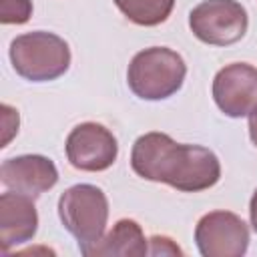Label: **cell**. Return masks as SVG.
<instances>
[{
  "label": "cell",
  "instance_id": "1",
  "mask_svg": "<svg viewBox=\"0 0 257 257\" xmlns=\"http://www.w3.org/2000/svg\"><path fill=\"white\" fill-rule=\"evenodd\" d=\"M131 167L141 179L165 183L181 193L211 189L221 179V163L211 149L177 143L159 131L145 133L135 141Z\"/></svg>",
  "mask_w": 257,
  "mask_h": 257
},
{
  "label": "cell",
  "instance_id": "2",
  "mask_svg": "<svg viewBox=\"0 0 257 257\" xmlns=\"http://www.w3.org/2000/svg\"><path fill=\"white\" fill-rule=\"evenodd\" d=\"M187 64L179 52L167 46H151L137 52L126 68V84L143 100H165L181 90Z\"/></svg>",
  "mask_w": 257,
  "mask_h": 257
},
{
  "label": "cell",
  "instance_id": "3",
  "mask_svg": "<svg viewBox=\"0 0 257 257\" xmlns=\"http://www.w3.org/2000/svg\"><path fill=\"white\" fill-rule=\"evenodd\" d=\"M10 62L18 76L30 82H50L60 78L70 66L68 42L46 30L16 36L10 42Z\"/></svg>",
  "mask_w": 257,
  "mask_h": 257
},
{
  "label": "cell",
  "instance_id": "4",
  "mask_svg": "<svg viewBox=\"0 0 257 257\" xmlns=\"http://www.w3.org/2000/svg\"><path fill=\"white\" fill-rule=\"evenodd\" d=\"M58 217L62 227L78 241L82 253L104 235L108 223V199L96 185H72L58 199Z\"/></svg>",
  "mask_w": 257,
  "mask_h": 257
},
{
  "label": "cell",
  "instance_id": "5",
  "mask_svg": "<svg viewBox=\"0 0 257 257\" xmlns=\"http://www.w3.org/2000/svg\"><path fill=\"white\" fill-rule=\"evenodd\" d=\"M189 28L209 46H231L245 36L249 16L237 0H203L189 12Z\"/></svg>",
  "mask_w": 257,
  "mask_h": 257
},
{
  "label": "cell",
  "instance_id": "6",
  "mask_svg": "<svg viewBox=\"0 0 257 257\" xmlns=\"http://www.w3.org/2000/svg\"><path fill=\"white\" fill-rule=\"evenodd\" d=\"M195 243L203 257H241L249 247V227L231 211H211L199 219Z\"/></svg>",
  "mask_w": 257,
  "mask_h": 257
},
{
  "label": "cell",
  "instance_id": "7",
  "mask_svg": "<svg viewBox=\"0 0 257 257\" xmlns=\"http://www.w3.org/2000/svg\"><path fill=\"white\" fill-rule=\"evenodd\" d=\"M68 163L86 173H100L112 167L118 157L116 137L98 122L76 124L64 143Z\"/></svg>",
  "mask_w": 257,
  "mask_h": 257
},
{
  "label": "cell",
  "instance_id": "8",
  "mask_svg": "<svg viewBox=\"0 0 257 257\" xmlns=\"http://www.w3.org/2000/svg\"><path fill=\"white\" fill-rule=\"evenodd\" d=\"M211 92L225 116H249L257 108V68L249 62L223 66L213 78Z\"/></svg>",
  "mask_w": 257,
  "mask_h": 257
},
{
  "label": "cell",
  "instance_id": "9",
  "mask_svg": "<svg viewBox=\"0 0 257 257\" xmlns=\"http://www.w3.org/2000/svg\"><path fill=\"white\" fill-rule=\"evenodd\" d=\"M0 181L8 191L36 199L58 183V169L44 155H18L0 165Z\"/></svg>",
  "mask_w": 257,
  "mask_h": 257
},
{
  "label": "cell",
  "instance_id": "10",
  "mask_svg": "<svg viewBox=\"0 0 257 257\" xmlns=\"http://www.w3.org/2000/svg\"><path fill=\"white\" fill-rule=\"evenodd\" d=\"M38 231V211L34 199L16 191L0 195V249L8 255L10 249L28 243Z\"/></svg>",
  "mask_w": 257,
  "mask_h": 257
},
{
  "label": "cell",
  "instance_id": "11",
  "mask_svg": "<svg viewBox=\"0 0 257 257\" xmlns=\"http://www.w3.org/2000/svg\"><path fill=\"white\" fill-rule=\"evenodd\" d=\"M86 257H143L149 255V239H145V233L141 225L135 219H120L114 223V227L102 235L94 245H90L86 251H82Z\"/></svg>",
  "mask_w": 257,
  "mask_h": 257
},
{
  "label": "cell",
  "instance_id": "12",
  "mask_svg": "<svg viewBox=\"0 0 257 257\" xmlns=\"http://www.w3.org/2000/svg\"><path fill=\"white\" fill-rule=\"evenodd\" d=\"M116 8L139 26H159L163 24L173 8L175 0H112Z\"/></svg>",
  "mask_w": 257,
  "mask_h": 257
},
{
  "label": "cell",
  "instance_id": "13",
  "mask_svg": "<svg viewBox=\"0 0 257 257\" xmlns=\"http://www.w3.org/2000/svg\"><path fill=\"white\" fill-rule=\"evenodd\" d=\"M32 16V0H0L2 24H24Z\"/></svg>",
  "mask_w": 257,
  "mask_h": 257
},
{
  "label": "cell",
  "instance_id": "14",
  "mask_svg": "<svg viewBox=\"0 0 257 257\" xmlns=\"http://www.w3.org/2000/svg\"><path fill=\"white\" fill-rule=\"evenodd\" d=\"M18 124H20L18 110L12 108L10 104H2V145L0 147H8L12 137H16L18 133Z\"/></svg>",
  "mask_w": 257,
  "mask_h": 257
},
{
  "label": "cell",
  "instance_id": "15",
  "mask_svg": "<svg viewBox=\"0 0 257 257\" xmlns=\"http://www.w3.org/2000/svg\"><path fill=\"white\" fill-rule=\"evenodd\" d=\"M149 255H183V251L171 237L155 235L149 239Z\"/></svg>",
  "mask_w": 257,
  "mask_h": 257
},
{
  "label": "cell",
  "instance_id": "16",
  "mask_svg": "<svg viewBox=\"0 0 257 257\" xmlns=\"http://www.w3.org/2000/svg\"><path fill=\"white\" fill-rule=\"evenodd\" d=\"M249 219H251L253 231L257 233V189L253 191V197H251V201H249Z\"/></svg>",
  "mask_w": 257,
  "mask_h": 257
},
{
  "label": "cell",
  "instance_id": "17",
  "mask_svg": "<svg viewBox=\"0 0 257 257\" xmlns=\"http://www.w3.org/2000/svg\"><path fill=\"white\" fill-rule=\"evenodd\" d=\"M249 137H251V143L257 147V108L249 114Z\"/></svg>",
  "mask_w": 257,
  "mask_h": 257
}]
</instances>
